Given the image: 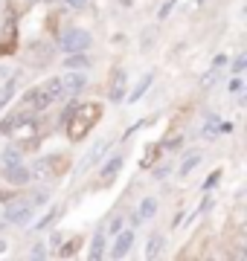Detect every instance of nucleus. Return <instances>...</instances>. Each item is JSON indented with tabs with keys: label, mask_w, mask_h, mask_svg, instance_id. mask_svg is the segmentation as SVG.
Listing matches in <instances>:
<instances>
[{
	"label": "nucleus",
	"mask_w": 247,
	"mask_h": 261,
	"mask_svg": "<svg viewBox=\"0 0 247 261\" xmlns=\"http://www.w3.org/2000/svg\"><path fill=\"white\" fill-rule=\"evenodd\" d=\"M73 125H70V140H82L87 130H90V125H93L96 119H99V105H85V111H73Z\"/></svg>",
	"instance_id": "1"
},
{
	"label": "nucleus",
	"mask_w": 247,
	"mask_h": 261,
	"mask_svg": "<svg viewBox=\"0 0 247 261\" xmlns=\"http://www.w3.org/2000/svg\"><path fill=\"white\" fill-rule=\"evenodd\" d=\"M58 47L64 49V53H85L90 47V35H87L85 29H67L58 38Z\"/></svg>",
	"instance_id": "2"
},
{
	"label": "nucleus",
	"mask_w": 247,
	"mask_h": 261,
	"mask_svg": "<svg viewBox=\"0 0 247 261\" xmlns=\"http://www.w3.org/2000/svg\"><path fill=\"white\" fill-rule=\"evenodd\" d=\"M64 160L61 157H41L35 166H32V177H44V180H50V177H58L61 171H64Z\"/></svg>",
	"instance_id": "3"
},
{
	"label": "nucleus",
	"mask_w": 247,
	"mask_h": 261,
	"mask_svg": "<svg viewBox=\"0 0 247 261\" xmlns=\"http://www.w3.org/2000/svg\"><path fill=\"white\" fill-rule=\"evenodd\" d=\"M3 218H6V224H27L29 218H32V203H27V200H15V203L6 206V212H3Z\"/></svg>",
	"instance_id": "4"
},
{
	"label": "nucleus",
	"mask_w": 247,
	"mask_h": 261,
	"mask_svg": "<svg viewBox=\"0 0 247 261\" xmlns=\"http://www.w3.org/2000/svg\"><path fill=\"white\" fill-rule=\"evenodd\" d=\"M125 93H128V75H125V70H114L111 84H108V99L111 102H122Z\"/></svg>",
	"instance_id": "5"
},
{
	"label": "nucleus",
	"mask_w": 247,
	"mask_h": 261,
	"mask_svg": "<svg viewBox=\"0 0 247 261\" xmlns=\"http://www.w3.org/2000/svg\"><path fill=\"white\" fill-rule=\"evenodd\" d=\"M85 84H87V75L82 73V70H70V73L61 75V87H64L67 96H73V93H79V90H85Z\"/></svg>",
	"instance_id": "6"
},
{
	"label": "nucleus",
	"mask_w": 247,
	"mask_h": 261,
	"mask_svg": "<svg viewBox=\"0 0 247 261\" xmlns=\"http://www.w3.org/2000/svg\"><path fill=\"white\" fill-rule=\"evenodd\" d=\"M3 174H6V183H12V186H27L29 180H32V171L23 168L20 163H9Z\"/></svg>",
	"instance_id": "7"
},
{
	"label": "nucleus",
	"mask_w": 247,
	"mask_h": 261,
	"mask_svg": "<svg viewBox=\"0 0 247 261\" xmlns=\"http://www.w3.org/2000/svg\"><path fill=\"white\" fill-rule=\"evenodd\" d=\"M131 244H134V232H116V244H114V258H125L131 252Z\"/></svg>",
	"instance_id": "8"
},
{
	"label": "nucleus",
	"mask_w": 247,
	"mask_h": 261,
	"mask_svg": "<svg viewBox=\"0 0 247 261\" xmlns=\"http://www.w3.org/2000/svg\"><path fill=\"white\" fill-rule=\"evenodd\" d=\"M23 102H27L32 111H44L50 105V99H47V93H44V87H35V90H29V93L23 96Z\"/></svg>",
	"instance_id": "9"
},
{
	"label": "nucleus",
	"mask_w": 247,
	"mask_h": 261,
	"mask_svg": "<svg viewBox=\"0 0 247 261\" xmlns=\"http://www.w3.org/2000/svg\"><path fill=\"white\" fill-rule=\"evenodd\" d=\"M108 148H111V142H108V140H99V142H96L93 148H90V154H87V157L82 160V171H87V168L93 166V163H96L99 157H102V154H105Z\"/></svg>",
	"instance_id": "10"
},
{
	"label": "nucleus",
	"mask_w": 247,
	"mask_h": 261,
	"mask_svg": "<svg viewBox=\"0 0 247 261\" xmlns=\"http://www.w3.org/2000/svg\"><path fill=\"white\" fill-rule=\"evenodd\" d=\"M44 93H47V99H50V105L53 102H61L64 99V87H61V79H50L47 84H44Z\"/></svg>",
	"instance_id": "11"
},
{
	"label": "nucleus",
	"mask_w": 247,
	"mask_h": 261,
	"mask_svg": "<svg viewBox=\"0 0 247 261\" xmlns=\"http://www.w3.org/2000/svg\"><path fill=\"white\" fill-rule=\"evenodd\" d=\"M154 82V75L152 73H145L143 75V79H140V82H137V87H134V90H131V93H125V96H128V102H140V99H143V93H145V90H149V84H152Z\"/></svg>",
	"instance_id": "12"
},
{
	"label": "nucleus",
	"mask_w": 247,
	"mask_h": 261,
	"mask_svg": "<svg viewBox=\"0 0 247 261\" xmlns=\"http://www.w3.org/2000/svg\"><path fill=\"white\" fill-rule=\"evenodd\" d=\"M154 215H157V200H154V197H143V203H140V212H137V218H140V224H145V221H152Z\"/></svg>",
	"instance_id": "13"
},
{
	"label": "nucleus",
	"mask_w": 247,
	"mask_h": 261,
	"mask_svg": "<svg viewBox=\"0 0 247 261\" xmlns=\"http://www.w3.org/2000/svg\"><path fill=\"white\" fill-rule=\"evenodd\" d=\"M64 67L67 70H87L90 67V58L85 53H70V58H64Z\"/></svg>",
	"instance_id": "14"
},
{
	"label": "nucleus",
	"mask_w": 247,
	"mask_h": 261,
	"mask_svg": "<svg viewBox=\"0 0 247 261\" xmlns=\"http://www.w3.org/2000/svg\"><path fill=\"white\" fill-rule=\"evenodd\" d=\"M119 168H122V157H114L111 163H105V168H102V183H108V180H114Z\"/></svg>",
	"instance_id": "15"
},
{
	"label": "nucleus",
	"mask_w": 247,
	"mask_h": 261,
	"mask_svg": "<svg viewBox=\"0 0 247 261\" xmlns=\"http://www.w3.org/2000/svg\"><path fill=\"white\" fill-rule=\"evenodd\" d=\"M201 134H204V140H215V137L221 134V119H215V116H209V119H207V125H204V130H201Z\"/></svg>",
	"instance_id": "16"
},
{
	"label": "nucleus",
	"mask_w": 247,
	"mask_h": 261,
	"mask_svg": "<svg viewBox=\"0 0 247 261\" xmlns=\"http://www.w3.org/2000/svg\"><path fill=\"white\" fill-rule=\"evenodd\" d=\"M105 255V232H96L93 235V244H90V258L99 261Z\"/></svg>",
	"instance_id": "17"
},
{
	"label": "nucleus",
	"mask_w": 247,
	"mask_h": 261,
	"mask_svg": "<svg viewBox=\"0 0 247 261\" xmlns=\"http://www.w3.org/2000/svg\"><path fill=\"white\" fill-rule=\"evenodd\" d=\"M163 250V235H152L149 238V247H145V258H157Z\"/></svg>",
	"instance_id": "18"
},
{
	"label": "nucleus",
	"mask_w": 247,
	"mask_h": 261,
	"mask_svg": "<svg viewBox=\"0 0 247 261\" xmlns=\"http://www.w3.org/2000/svg\"><path fill=\"white\" fill-rule=\"evenodd\" d=\"M23 119H27V116H20V113H12V116H6V119L0 122V130H3V134H12V130L18 128Z\"/></svg>",
	"instance_id": "19"
},
{
	"label": "nucleus",
	"mask_w": 247,
	"mask_h": 261,
	"mask_svg": "<svg viewBox=\"0 0 247 261\" xmlns=\"http://www.w3.org/2000/svg\"><path fill=\"white\" fill-rule=\"evenodd\" d=\"M198 163H201V154H192V157H186V160L181 163V168H178V174H181V177H186V174H189V171L198 166Z\"/></svg>",
	"instance_id": "20"
},
{
	"label": "nucleus",
	"mask_w": 247,
	"mask_h": 261,
	"mask_svg": "<svg viewBox=\"0 0 247 261\" xmlns=\"http://www.w3.org/2000/svg\"><path fill=\"white\" fill-rule=\"evenodd\" d=\"M32 56H35V61L47 64V61H50V47H47V44H35V47H32Z\"/></svg>",
	"instance_id": "21"
},
{
	"label": "nucleus",
	"mask_w": 247,
	"mask_h": 261,
	"mask_svg": "<svg viewBox=\"0 0 247 261\" xmlns=\"http://www.w3.org/2000/svg\"><path fill=\"white\" fill-rule=\"evenodd\" d=\"M218 79H221V70H218V67H212V70H209V73L201 79V84H204V87H212V84L218 82Z\"/></svg>",
	"instance_id": "22"
},
{
	"label": "nucleus",
	"mask_w": 247,
	"mask_h": 261,
	"mask_svg": "<svg viewBox=\"0 0 247 261\" xmlns=\"http://www.w3.org/2000/svg\"><path fill=\"white\" fill-rule=\"evenodd\" d=\"M3 163L9 166V163H20V151L18 148H9L6 154H3Z\"/></svg>",
	"instance_id": "23"
},
{
	"label": "nucleus",
	"mask_w": 247,
	"mask_h": 261,
	"mask_svg": "<svg viewBox=\"0 0 247 261\" xmlns=\"http://www.w3.org/2000/svg\"><path fill=\"white\" fill-rule=\"evenodd\" d=\"M73 111H76V102H73V105H67V111L61 113V119H58V125H67V122H70V116H73Z\"/></svg>",
	"instance_id": "24"
},
{
	"label": "nucleus",
	"mask_w": 247,
	"mask_h": 261,
	"mask_svg": "<svg viewBox=\"0 0 247 261\" xmlns=\"http://www.w3.org/2000/svg\"><path fill=\"white\" fill-rule=\"evenodd\" d=\"M122 224H125V218H114V221H111V224H108V232H119V229H122Z\"/></svg>",
	"instance_id": "25"
},
{
	"label": "nucleus",
	"mask_w": 247,
	"mask_h": 261,
	"mask_svg": "<svg viewBox=\"0 0 247 261\" xmlns=\"http://www.w3.org/2000/svg\"><path fill=\"white\" fill-rule=\"evenodd\" d=\"M171 9H175V0H166V3H163V9L157 12V18H169Z\"/></svg>",
	"instance_id": "26"
},
{
	"label": "nucleus",
	"mask_w": 247,
	"mask_h": 261,
	"mask_svg": "<svg viewBox=\"0 0 247 261\" xmlns=\"http://www.w3.org/2000/svg\"><path fill=\"white\" fill-rule=\"evenodd\" d=\"M244 67H247V56H238L236 61H233V70H236V73H241Z\"/></svg>",
	"instance_id": "27"
},
{
	"label": "nucleus",
	"mask_w": 247,
	"mask_h": 261,
	"mask_svg": "<svg viewBox=\"0 0 247 261\" xmlns=\"http://www.w3.org/2000/svg\"><path fill=\"white\" fill-rule=\"evenodd\" d=\"M241 87H244V79H241V75H236V79L230 82V90H233V93H238Z\"/></svg>",
	"instance_id": "28"
},
{
	"label": "nucleus",
	"mask_w": 247,
	"mask_h": 261,
	"mask_svg": "<svg viewBox=\"0 0 247 261\" xmlns=\"http://www.w3.org/2000/svg\"><path fill=\"white\" fill-rule=\"evenodd\" d=\"M67 6H70V9H85L87 6V0H64Z\"/></svg>",
	"instance_id": "29"
},
{
	"label": "nucleus",
	"mask_w": 247,
	"mask_h": 261,
	"mask_svg": "<svg viewBox=\"0 0 247 261\" xmlns=\"http://www.w3.org/2000/svg\"><path fill=\"white\" fill-rule=\"evenodd\" d=\"M212 67H227V56H215V61H212Z\"/></svg>",
	"instance_id": "30"
},
{
	"label": "nucleus",
	"mask_w": 247,
	"mask_h": 261,
	"mask_svg": "<svg viewBox=\"0 0 247 261\" xmlns=\"http://www.w3.org/2000/svg\"><path fill=\"white\" fill-rule=\"evenodd\" d=\"M32 203H47V192H38V195H32Z\"/></svg>",
	"instance_id": "31"
},
{
	"label": "nucleus",
	"mask_w": 247,
	"mask_h": 261,
	"mask_svg": "<svg viewBox=\"0 0 247 261\" xmlns=\"http://www.w3.org/2000/svg\"><path fill=\"white\" fill-rule=\"evenodd\" d=\"M32 258H44V247H41V244L32 250Z\"/></svg>",
	"instance_id": "32"
}]
</instances>
